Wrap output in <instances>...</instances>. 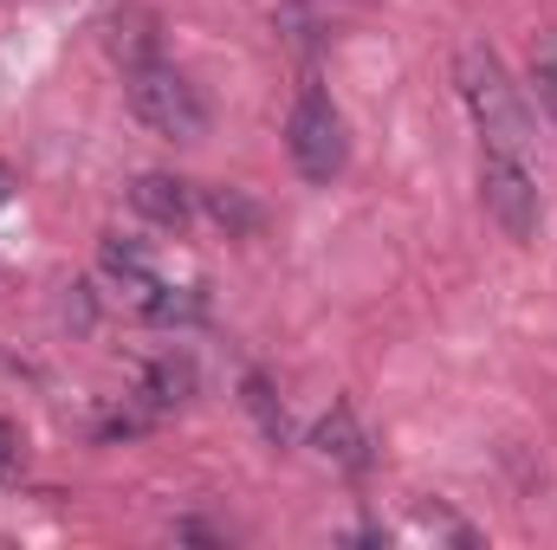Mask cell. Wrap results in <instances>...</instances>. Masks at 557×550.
<instances>
[{
	"label": "cell",
	"instance_id": "cell-5",
	"mask_svg": "<svg viewBox=\"0 0 557 550\" xmlns=\"http://www.w3.org/2000/svg\"><path fill=\"white\" fill-rule=\"evenodd\" d=\"M104 46H111V59L131 72V65H143V59H162V20L149 13V7H137V0H124L111 20H104Z\"/></svg>",
	"mask_w": 557,
	"mask_h": 550
},
{
	"label": "cell",
	"instance_id": "cell-2",
	"mask_svg": "<svg viewBox=\"0 0 557 550\" xmlns=\"http://www.w3.org/2000/svg\"><path fill=\"white\" fill-rule=\"evenodd\" d=\"M124 98H131V111H137L156 137L195 142L201 130H208L201 91H195L188 72H175L169 59H143V65H131V72H124Z\"/></svg>",
	"mask_w": 557,
	"mask_h": 550
},
{
	"label": "cell",
	"instance_id": "cell-9",
	"mask_svg": "<svg viewBox=\"0 0 557 550\" xmlns=\"http://www.w3.org/2000/svg\"><path fill=\"white\" fill-rule=\"evenodd\" d=\"M240 402H247V414L260 421V434H267L273 447H285V440H292V421H285V402L273 396V383H267L260 370H253V376L240 383Z\"/></svg>",
	"mask_w": 557,
	"mask_h": 550
},
{
	"label": "cell",
	"instance_id": "cell-4",
	"mask_svg": "<svg viewBox=\"0 0 557 550\" xmlns=\"http://www.w3.org/2000/svg\"><path fill=\"white\" fill-rule=\"evenodd\" d=\"M285 149H292V168L305 182H331L344 168V117H337V104L318 85L298 91V104L285 117Z\"/></svg>",
	"mask_w": 557,
	"mask_h": 550
},
{
	"label": "cell",
	"instance_id": "cell-1",
	"mask_svg": "<svg viewBox=\"0 0 557 550\" xmlns=\"http://www.w3.org/2000/svg\"><path fill=\"white\" fill-rule=\"evenodd\" d=\"M460 98H467V111H473V124H480V149H512V155H525L532 124H525L519 85L506 78L499 52L480 46V39L460 52Z\"/></svg>",
	"mask_w": 557,
	"mask_h": 550
},
{
	"label": "cell",
	"instance_id": "cell-13",
	"mask_svg": "<svg viewBox=\"0 0 557 550\" xmlns=\"http://www.w3.org/2000/svg\"><path fill=\"white\" fill-rule=\"evenodd\" d=\"M13 188H20V175H13V168H7V162H0V208H7V201H13Z\"/></svg>",
	"mask_w": 557,
	"mask_h": 550
},
{
	"label": "cell",
	"instance_id": "cell-6",
	"mask_svg": "<svg viewBox=\"0 0 557 550\" xmlns=\"http://www.w3.org/2000/svg\"><path fill=\"white\" fill-rule=\"evenodd\" d=\"M131 201H137L143 221H156V227H169V234L195 227V188H188V182H175V175H137Z\"/></svg>",
	"mask_w": 557,
	"mask_h": 550
},
{
	"label": "cell",
	"instance_id": "cell-8",
	"mask_svg": "<svg viewBox=\"0 0 557 550\" xmlns=\"http://www.w3.org/2000/svg\"><path fill=\"white\" fill-rule=\"evenodd\" d=\"M188 389H195V363L188 357H162V363H149V376H143V414L156 421V414H169L175 402H188Z\"/></svg>",
	"mask_w": 557,
	"mask_h": 550
},
{
	"label": "cell",
	"instance_id": "cell-12",
	"mask_svg": "<svg viewBox=\"0 0 557 550\" xmlns=\"http://www.w3.org/2000/svg\"><path fill=\"white\" fill-rule=\"evenodd\" d=\"M20 460H26V440H20V427L0 414V479H13V473H20Z\"/></svg>",
	"mask_w": 557,
	"mask_h": 550
},
{
	"label": "cell",
	"instance_id": "cell-3",
	"mask_svg": "<svg viewBox=\"0 0 557 550\" xmlns=\"http://www.w3.org/2000/svg\"><path fill=\"white\" fill-rule=\"evenodd\" d=\"M480 201H486V214H493V227L506 234V240H532L539 234V182H532V168H525V155H512V149H480Z\"/></svg>",
	"mask_w": 557,
	"mask_h": 550
},
{
	"label": "cell",
	"instance_id": "cell-7",
	"mask_svg": "<svg viewBox=\"0 0 557 550\" xmlns=\"http://www.w3.org/2000/svg\"><path fill=\"white\" fill-rule=\"evenodd\" d=\"M311 440H318V453H324L331 466H344V473H370V434L357 427V409H350V402H337V409L324 414Z\"/></svg>",
	"mask_w": 557,
	"mask_h": 550
},
{
	"label": "cell",
	"instance_id": "cell-11",
	"mask_svg": "<svg viewBox=\"0 0 557 550\" xmlns=\"http://www.w3.org/2000/svg\"><path fill=\"white\" fill-rule=\"evenodd\" d=\"M421 525H428V532H447L454 545H480V538H473V525H460V518H454V512H441V505H421Z\"/></svg>",
	"mask_w": 557,
	"mask_h": 550
},
{
	"label": "cell",
	"instance_id": "cell-10",
	"mask_svg": "<svg viewBox=\"0 0 557 550\" xmlns=\"http://www.w3.org/2000/svg\"><path fill=\"white\" fill-rule=\"evenodd\" d=\"M532 91H539V104H545V117L557 130V33L532 39Z\"/></svg>",
	"mask_w": 557,
	"mask_h": 550
}]
</instances>
